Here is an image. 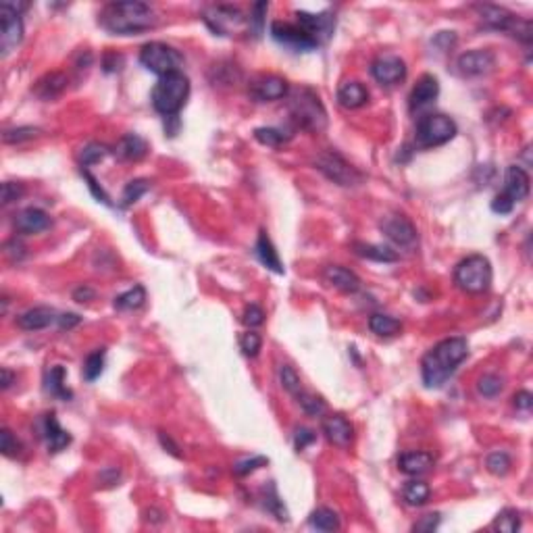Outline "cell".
I'll return each instance as SVG.
<instances>
[{
    "label": "cell",
    "instance_id": "b9f144b4",
    "mask_svg": "<svg viewBox=\"0 0 533 533\" xmlns=\"http://www.w3.org/2000/svg\"><path fill=\"white\" fill-rule=\"evenodd\" d=\"M510 467H512V461H510V456L506 454V452H492L488 458H485V469L490 471L492 475H496V477H502L510 471Z\"/></svg>",
    "mask_w": 533,
    "mask_h": 533
},
{
    "label": "cell",
    "instance_id": "db71d44e",
    "mask_svg": "<svg viewBox=\"0 0 533 533\" xmlns=\"http://www.w3.org/2000/svg\"><path fill=\"white\" fill-rule=\"evenodd\" d=\"M317 440V434L313 429H306V427H298L296 436H294V444H296V450H304L306 446H311Z\"/></svg>",
    "mask_w": 533,
    "mask_h": 533
},
{
    "label": "cell",
    "instance_id": "74e56055",
    "mask_svg": "<svg viewBox=\"0 0 533 533\" xmlns=\"http://www.w3.org/2000/svg\"><path fill=\"white\" fill-rule=\"evenodd\" d=\"M102 369H104V348H98V350H94V352H90L86 356V362H84V379L86 382H96L98 377H100V373H102Z\"/></svg>",
    "mask_w": 533,
    "mask_h": 533
},
{
    "label": "cell",
    "instance_id": "f1b7e54d",
    "mask_svg": "<svg viewBox=\"0 0 533 533\" xmlns=\"http://www.w3.org/2000/svg\"><path fill=\"white\" fill-rule=\"evenodd\" d=\"M115 152H117L121 158H125V161H140V158L146 156L149 144H146V140L140 138L138 134H127V136H123V138L119 140Z\"/></svg>",
    "mask_w": 533,
    "mask_h": 533
},
{
    "label": "cell",
    "instance_id": "be15d7a7",
    "mask_svg": "<svg viewBox=\"0 0 533 533\" xmlns=\"http://www.w3.org/2000/svg\"><path fill=\"white\" fill-rule=\"evenodd\" d=\"M0 375H2V389H9L13 382H15V375H13V371L11 369H6V367H2V371H0Z\"/></svg>",
    "mask_w": 533,
    "mask_h": 533
},
{
    "label": "cell",
    "instance_id": "f35d334b",
    "mask_svg": "<svg viewBox=\"0 0 533 533\" xmlns=\"http://www.w3.org/2000/svg\"><path fill=\"white\" fill-rule=\"evenodd\" d=\"M42 134L40 127H31V125H23V127H13V129H6L2 134V140L6 144H21V142H28V140H33Z\"/></svg>",
    "mask_w": 533,
    "mask_h": 533
},
{
    "label": "cell",
    "instance_id": "d6a6232c",
    "mask_svg": "<svg viewBox=\"0 0 533 533\" xmlns=\"http://www.w3.org/2000/svg\"><path fill=\"white\" fill-rule=\"evenodd\" d=\"M369 329H371L375 335H379V338H394V335H398V333L402 331V323H400L398 319L389 317V315L377 313V315H371V319H369Z\"/></svg>",
    "mask_w": 533,
    "mask_h": 533
},
{
    "label": "cell",
    "instance_id": "d590c367",
    "mask_svg": "<svg viewBox=\"0 0 533 533\" xmlns=\"http://www.w3.org/2000/svg\"><path fill=\"white\" fill-rule=\"evenodd\" d=\"M146 302V290L142 286H134L131 290L123 292L115 298V308L117 311H136Z\"/></svg>",
    "mask_w": 533,
    "mask_h": 533
},
{
    "label": "cell",
    "instance_id": "f546056e",
    "mask_svg": "<svg viewBox=\"0 0 533 533\" xmlns=\"http://www.w3.org/2000/svg\"><path fill=\"white\" fill-rule=\"evenodd\" d=\"M355 252L362 259H369V261H375V263H396L398 261V254L387 248V246H377V244H365V242H356Z\"/></svg>",
    "mask_w": 533,
    "mask_h": 533
},
{
    "label": "cell",
    "instance_id": "680465c9",
    "mask_svg": "<svg viewBox=\"0 0 533 533\" xmlns=\"http://www.w3.org/2000/svg\"><path fill=\"white\" fill-rule=\"evenodd\" d=\"M82 173H84V178L88 179V185H90V190H92V194H94V196H96V198H98L100 203H104V205H111V198H109V196L104 194V190H102V188L98 185V181L92 178L88 171H82Z\"/></svg>",
    "mask_w": 533,
    "mask_h": 533
},
{
    "label": "cell",
    "instance_id": "8fae6325",
    "mask_svg": "<svg viewBox=\"0 0 533 533\" xmlns=\"http://www.w3.org/2000/svg\"><path fill=\"white\" fill-rule=\"evenodd\" d=\"M271 36L277 44H281L284 48L292 50V53H311L317 50L319 44L302 30L300 26H292V23H284V21H273L271 23Z\"/></svg>",
    "mask_w": 533,
    "mask_h": 533
},
{
    "label": "cell",
    "instance_id": "94428289",
    "mask_svg": "<svg viewBox=\"0 0 533 533\" xmlns=\"http://www.w3.org/2000/svg\"><path fill=\"white\" fill-rule=\"evenodd\" d=\"M57 323H59L60 329H71V327L82 323V317H80V315H73V313H65V315H59Z\"/></svg>",
    "mask_w": 533,
    "mask_h": 533
},
{
    "label": "cell",
    "instance_id": "ee69618b",
    "mask_svg": "<svg viewBox=\"0 0 533 533\" xmlns=\"http://www.w3.org/2000/svg\"><path fill=\"white\" fill-rule=\"evenodd\" d=\"M254 138L261 142V144H265V146H281L286 140H290V136H286L281 129H277V127H259V129H254Z\"/></svg>",
    "mask_w": 533,
    "mask_h": 533
},
{
    "label": "cell",
    "instance_id": "ba28073f",
    "mask_svg": "<svg viewBox=\"0 0 533 533\" xmlns=\"http://www.w3.org/2000/svg\"><path fill=\"white\" fill-rule=\"evenodd\" d=\"M140 63L149 69L150 73H156L158 77L179 71L183 65L181 53L165 42H149L140 50Z\"/></svg>",
    "mask_w": 533,
    "mask_h": 533
},
{
    "label": "cell",
    "instance_id": "83f0119b",
    "mask_svg": "<svg viewBox=\"0 0 533 533\" xmlns=\"http://www.w3.org/2000/svg\"><path fill=\"white\" fill-rule=\"evenodd\" d=\"M67 88V75L63 73H48L42 80L36 82L33 86V94L42 100H55L57 96L63 94V90Z\"/></svg>",
    "mask_w": 533,
    "mask_h": 533
},
{
    "label": "cell",
    "instance_id": "277c9868",
    "mask_svg": "<svg viewBox=\"0 0 533 533\" xmlns=\"http://www.w3.org/2000/svg\"><path fill=\"white\" fill-rule=\"evenodd\" d=\"M292 119L306 131L319 134L327 127V111L319 94L311 88H296L288 94Z\"/></svg>",
    "mask_w": 533,
    "mask_h": 533
},
{
    "label": "cell",
    "instance_id": "1f68e13d",
    "mask_svg": "<svg viewBox=\"0 0 533 533\" xmlns=\"http://www.w3.org/2000/svg\"><path fill=\"white\" fill-rule=\"evenodd\" d=\"M308 525L313 529H317V532H338L340 529V517H338L335 510L321 506V508H317V510L311 512Z\"/></svg>",
    "mask_w": 533,
    "mask_h": 533
},
{
    "label": "cell",
    "instance_id": "d4e9b609",
    "mask_svg": "<svg viewBox=\"0 0 533 533\" xmlns=\"http://www.w3.org/2000/svg\"><path fill=\"white\" fill-rule=\"evenodd\" d=\"M367 100H369V90L365 88L360 82L350 80V82H344L338 88V102L344 109H350V111L352 109H360V107L367 104Z\"/></svg>",
    "mask_w": 533,
    "mask_h": 533
},
{
    "label": "cell",
    "instance_id": "e575fe53",
    "mask_svg": "<svg viewBox=\"0 0 533 533\" xmlns=\"http://www.w3.org/2000/svg\"><path fill=\"white\" fill-rule=\"evenodd\" d=\"M429 496H431V490H429V485L425 483V481H409L407 485H404V490H402V498H404V502L411 504V506H423V504L429 500Z\"/></svg>",
    "mask_w": 533,
    "mask_h": 533
},
{
    "label": "cell",
    "instance_id": "8d00e7d4",
    "mask_svg": "<svg viewBox=\"0 0 533 533\" xmlns=\"http://www.w3.org/2000/svg\"><path fill=\"white\" fill-rule=\"evenodd\" d=\"M298 404H300V409L306 413L308 416H321L325 415L327 407H325V400L323 398H319V396H315V394H311V392H300L296 396Z\"/></svg>",
    "mask_w": 533,
    "mask_h": 533
},
{
    "label": "cell",
    "instance_id": "7bdbcfd3",
    "mask_svg": "<svg viewBox=\"0 0 533 533\" xmlns=\"http://www.w3.org/2000/svg\"><path fill=\"white\" fill-rule=\"evenodd\" d=\"M504 387V379L496 373H488L477 382V392L485 398H496Z\"/></svg>",
    "mask_w": 533,
    "mask_h": 533
},
{
    "label": "cell",
    "instance_id": "f907efd6",
    "mask_svg": "<svg viewBox=\"0 0 533 533\" xmlns=\"http://www.w3.org/2000/svg\"><path fill=\"white\" fill-rule=\"evenodd\" d=\"M0 450H2V454L4 456H9V458H15L19 452H21V444L17 442V438L11 434V429H2V434H0Z\"/></svg>",
    "mask_w": 533,
    "mask_h": 533
},
{
    "label": "cell",
    "instance_id": "f5cc1de1",
    "mask_svg": "<svg viewBox=\"0 0 533 533\" xmlns=\"http://www.w3.org/2000/svg\"><path fill=\"white\" fill-rule=\"evenodd\" d=\"M26 188L21 183H15V181H4L2 183V205H11L15 200H19L23 196Z\"/></svg>",
    "mask_w": 533,
    "mask_h": 533
},
{
    "label": "cell",
    "instance_id": "52a82bcc",
    "mask_svg": "<svg viewBox=\"0 0 533 533\" xmlns=\"http://www.w3.org/2000/svg\"><path fill=\"white\" fill-rule=\"evenodd\" d=\"M479 15H481V21L492 28V30L498 31H510L515 38H521L523 42H532V23L529 21H523L519 19L515 13H510L508 9L504 6H496V4H479L477 6Z\"/></svg>",
    "mask_w": 533,
    "mask_h": 533
},
{
    "label": "cell",
    "instance_id": "e7e4bbea",
    "mask_svg": "<svg viewBox=\"0 0 533 533\" xmlns=\"http://www.w3.org/2000/svg\"><path fill=\"white\" fill-rule=\"evenodd\" d=\"M158 438H161V444L165 446V448H169V452H171V454H173V456H181V454H179V452H178L179 448H178V446H176V444H173V442H171V438H169V436H165V434H161V436H158Z\"/></svg>",
    "mask_w": 533,
    "mask_h": 533
},
{
    "label": "cell",
    "instance_id": "4316f807",
    "mask_svg": "<svg viewBox=\"0 0 533 533\" xmlns=\"http://www.w3.org/2000/svg\"><path fill=\"white\" fill-rule=\"evenodd\" d=\"M257 257H259V261L266 266V269H271L273 273H279V275H284L286 273V269H284V263H281V259H279V254H277V250H275V246H273V242L269 239L265 232H261L259 234V239H257Z\"/></svg>",
    "mask_w": 533,
    "mask_h": 533
},
{
    "label": "cell",
    "instance_id": "603a6c76",
    "mask_svg": "<svg viewBox=\"0 0 533 533\" xmlns=\"http://www.w3.org/2000/svg\"><path fill=\"white\" fill-rule=\"evenodd\" d=\"M434 463H436L434 454L431 452H423V450L404 452V454L398 456V469L404 475H411V477L427 473L434 467Z\"/></svg>",
    "mask_w": 533,
    "mask_h": 533
},
{
    "label": "cell",
    "instance_id": "11a10c76",
    "mask_svg": "<svg viewBox=\"0 0 533 533\" xmlns=\"http://www.w3.org/2000/svg\"><path fill=\"white\" fill-rule=\"evenodd\" d=\"M4 252L11 261H21L26 257V246L19 239H11L4 244Z\"/></svg>",
    "mask_w": 533,
    "mask_h": 533
},
{
    "label": "cell",
    "instance_id": "ffe728a7",
    "mask_svg": "<svg viewBox=\"0 0 533 533\" xmlns=\"http://www.w3.org/2000/svg\"><path fill=\"white\" fill-rule=\"evenodd\" d=\"M323 434L333 446L348 448L355 438V427L344 415H331L323 421Z\"/></svg>",
    "mask_w": 533,
    "mask_h": 533
},
{
    "label": "cell",
    "instance_id": "9f6ffc18",
    "mask_svg": "<svg viewBox=\"0 0 533 533\" xmlns=\"http://www.w3.org/2000/svg\"><path fill=\"white\" fill-rule=\"evenodd\" d=\"M440 525V515H425L421 517V521L415 523V532H436Z\"/></svg>",
    "mask_w": 533,
    "mask_h": 533
},
{
    "label": "cell",
    "instance_id": "5b68a950",
    "mask_svg": "<svg viewBox=\"0 0 533 533\" xmlns=\"http://www.w3.org/2000/svg\"><path fill=\"white\" fill-rule=\"evenodd\" d=\"M492 265L483 254H471L454 269V284L467 294H483L492 286Z\"/></svg>",
    "mask_w": 533,
    "mask_h": 533
},
{
    "label": "cell",
    "instance_id": "7dc6e473",
    "mask_svg": "<svg viewBox=\"0 0 533 533\" xmlns=\"http://www.w3.org/2000/svg\"><path fill=\"white\" fill-rule=\"evenodd\" d=\"M266 463H269V458H266V456H252V458H244V461H237L236 465H234V473H236L237 477H246V475L254 473L257 469L265 467Z\"/></svg>",
    "mask_w": 533,
    "mask_h": 533
},
{
    "label": "cell",
    "instance_id": "681fc988",
    "mask_svg": "<svg viewBox=\"0 0 533 533\" xmlns=\"http://www.w3.org/2000/svg\"><path fill=\"white\" fill-rule=\"evenodd\" d=\"M111 150L107 149L104 144H98V142H92L88 144L86 149L82 150V165H94V163H98V161H102L107 154H109Z\"/></svg>",
    "mask_w": 533,
    "mask_h": 533
},
{
    "label": "cell",
    "instance_id": "f6af8a7d",
    "mask_svg": "<svg viewBox=\"0 0 533 533\" xmlns=\"http://www.w3.org/2000/svg\"><path fill=\"white\" fill-rule=\"evenodd\" d=\"M266 9H269L266 2H257V4L252 6V15L248 17V31H250L254 38H261V33H263V23H265L263 13H266Z\"/></svg>",
    "mask_w": 533,
    "mask_h": 533
},
{
    "label": "cell",
    "instance_id": "60d3db41",
    "mask_svg": "<svg viewBox=\"0 0 533 533\" xmlns=\"http://www.w3.org/2000/svg\"><path fill=\"white\" fill-rule=\"evenodd\" d=\"M519 527H521V517L515 508H504L494 521V529H498V532L515 533L519 532Z\"/></svg>",
    "mask_w": 533,
    "mask_h": 533
},
{
    "label": "cell",
    "instance_id": "4fadbf2b",
    "mask_svg": "<svg viewBox=\"0 0 533 533\" xmlns=\"http://www.w3.org/2000/svg\"><path fill=\"white\" fill-rule=\"evenodd\" d=\"M298 26L306 31L317 44H323L335 30V17L331 13H306L298 11Z\"/></svg>",
    "mask_w": 533,
    "mask_h": 533
},
{
    "label": "cell",
    "instance_id": "6125c7cd",
    "mask_svg": "<svg viewBox=\"0 0 533 533\" xmlns=\"http://www.w3.org/2000/svg\"><path fill=\"white\" fill-rule=\"evenodd\" d=\"M73 298L77 300V302H88L94 298V290L88 288V286H82V288H77L75 292H73Z\"/></svg>",
    "mask_w": 533,
    "mask_h": 533
},
{
    "label": "cell",
    "instance_id": "9a60e30c",
    "mask_svg": "<svg viewBox=\"0 0 533 533\" xmlns=\"http://www.w3.org/2000/svg\"><path fill=\"white\" fill-rule=\"evenodd\" d=\"M379 227H382V232L385 234V237H389L396 246H404V248H409V246H413L416 242V227L404 217V215H387L382 219V223H379Z\"/></svg>",
    "mask_w": 533,
    "mask_h": 533
},
{
    "label": "cell",
    "instance_id": "7402d4cb",
    "mask_svg": "<svg viewBox=\"0 0 533 533\" xmlns=\"http://www.w3.org/2000/svg\"><path fill=\"white\" fill-rule=\"evenodd\" d=\"M440 94V82L434 75H423L419 77V82L415 84V88L409 96V107L415 113L416 109H423L427 104H431Z\"/></svg>",
    "mask_w": 533,
    "mask_h": 533
},
{
    "label": "cell",
    "instance_id": "bcb514c9",
    "mask_svg": "<svg viewBox=\"0 0 533 533\" xmlns=\"http://www.w3.org/2000/svg\"><path fill=\"white\" fill-rule=\"evenodd\" d=\"M239 348H242L244 355L250 356V358L259 355V350L263 348V338H261V333H257V331L244 333V335L239 338Z\"/></svg>",
    "mask_w": 533,
    "mask_h": 533
},
{
    "label": "cell",
    "instance_id": "ab89813d",
    "mask_svg": "<svg viewBox=\"0 0 533 533\" xmlns=\"http://www.w3.org/2000/svg\"><path fill=\"white\" fill-rule=\"evenodd\" d=\"M279 382L284 385V389H286L288 394H292L294 398L302 392L300 375H298L296 369H294L292 365H279Z\"/></svg>",
    "mask_w": 533,
    "mask_h": 533
},
{
    "label": "cell",
    "instance_id": "30bf717a",
    "mask_svg": "<svg viewBox=\"0 0 533 533\" xmlns=\"http://www.w3.org/2000/svg\"><path fill=\"white\" fill-rule=\"evenodd\" d=\"M317 169L325 176L327 179H331L333 183L338 185H344V188H350V185H358L362 181V176L356 171L355 167L350 163H346L338 152L333 150H327V152H321L315 161Z\"/></svg>",
    "mask_w": 533,
    "mask_h": 533
},
{
    "label": "cell",
    "instance_id": "4dcf8cb0",
    "mask_svg": "<svg viewBox=\"0 0 533 533\" xmlns=\"http://www.w3.org/2000/svg\"><path fill=\"white\" fill-rule=\"evenodd\" d=\"M44 389L55 396V398H60V400H69L73 394L65 387V369L60 365H55L46 371V377H44Z\"/></svg>",
    "mask_w": 533,
    "mask_h": 533
},
{
    "label": "cell",
    "instance_id": "ac0fdd59",
    "mask_svg": "<svg viewBox=\"0 0 533 533\" xmlns=\"http://www.w3.org/2000/svg\"><path fill=\"white\" fill-rule=\"evenodd\" d=\"M504 198H508L512 205L523 203L529 196V176L523 167L510 165L504 176V190L500 192Z\"/></svg>",
    "mask_w": 533,
    "mask_h": 533
},
{
    "label": "cell",
    "instance_id": "2e32d148",
    "mask_svg": "<svg viewBox=\"0 0 533 533\" xmlns=\"http://www.w3.org/2000/svg\"><path fill=\"white\" fill-rule=\"evenodd\" d=\"M456 67L461 71V75L465 77H479V75H488L494 67H496V55L492 50H469L465 55H461L456 60Z\"/></svg>",
    "mask_w": 533,
    "mask_h": 533
},
{
    "label": "cell",
    "instance_id": "6da1fadb",
    "mask_svg": "<svg viewBox=\"0 0 533 533\" xmlns=\"http://www.w3.org/2000/svg\"><path fill=\"white\" fill-rule=\"evenodd\" d=\"M469 356L465 338H448L436 344L421 360V377L429 389H440L456 373L458 365Z\"/></svg>",
    "mask_w": 533,
    "mask_h": 533
},
{
    "label": "cell",
    "instance_id": "484cf974",
    "mask_svg": "<svg viewBox=\"0 0 533 533\" xmlns=\"http://www.w3.org/2000/svg\"><path fill=\"white\" fill-rule=\"evenodd\" d=\"M44 440H46V448L50 452H60L71 444L69 431H65L60 427L55 415H46V419H44Z\"/></svg>",
    "mask_w": 533,
    "mask_h": 533
},
{
    "label": "cell",
    "instance_id": "8992f818",
    "mask_svg": "<svg viewBox=\"0 0 533 533\" xmlns=\"http://www.w3.org/2000/svg\"><path fill=\"white\" fill-rule=\"evenodd\" d=\"M456 136V123L442 113H431L419 119L415 131L416 146L421 149H436L450 142Z\"/></svg>",
    "mask_w": 533,
    "mask_h": 533
},
{
    "label": "cell",
    "instance_id": "e0dca14e",
    "mask_svg": "<svg viewBox=\"0 0 533 533\" xmlns=\"http://www.w3.org/2000/svg\"><path fill=\"white\" fill-rule=\"evenodd\" d=\"M250 96L257 98L259 102H271V100H281L290 94V86L284 77L277 75H261L252 80L250 84Z\"/></svg>",
    "mask_w": 533,
    "mask_h": 533
},
{
    "label": "cell",
    "instance_id": "6f0895ef",
    "mask_svg": "<svg viewBox=\"0 0 533 533\" xmlns=\"http://www.w3.org/2000/svg\"><path fill=\"white\" fill-rule=\"evenodd\" d=\"M512 404L519 409V411H532L533 407V396L532 392H527V389H521V392H517L515 394V398H512Z\"/></svg>",
    "mask_w": 533,
    "mask_h": 533
},
{
    "label": "cell",
    "instance_id": "cb8c5ba5",
    "mask_svg": "<svg viewBox=\"0 0 533 533\" xmlns=\"http://www.w3.org/2000/svg\"><path fill=\"white\" fill-rule=\"evenodd\" d=\"M57 313L50 306H33L30 311H26L23 315L17 317V325L26 331H40L44 327L53 325L57 321Z\"/></svg>",
    "mask_w": 533,
    "mask_h": 533
},
{
    "label": "cell",
    "instance_id": "44dd1931",
    "mask_svg": "<svg viewBox=\"0 0 533 533\" xmlns=\"http://www.w3.org/2000/svg\"><path fill=\"white\" fill-rule=\"evenodd\" d=\"M323 277L329 286H333L335 290L344 292V294H355L360 290V279L356 277L355 271L346 269L342 265H329L323 271Z\"/></svg>",
    "mask_w": 533,
    "mask_h": 533
},
{
    "label": "cell",
    "instance_id": "9c48e42d",
    "mask_svg": "<svg viewBox=\"0 0 533 533\" xmlns=\"http://www.w3.org/2000/svg\"><path fill=\"white\" fill-rule=\"evenodd\" d=\"M203 19L210 31H215L217 36H234L237 31L248 30V17L237 6H230V4L208 6Z\"/></svg>",
    "mask_w": 533,
    "mask_h": 533
},
{
    "label": "cell",
    "instance_id": "7c38bea8",
    "mask_svg": "<svg viewBox=\"0 0 533 533\" xmlns=\"http://www.w3.org/2000/svg\"><path fill=\"white\" fill-rule=\"evenodd\" d=\"M23 40V21L21 13H17L9 2L0 4V50L6 57L13 48H17Z\"/></svg>",
    "mask_w": 533,
    "mask_h": 533
},
{
    "label": "cell",
    "instance_id": "91938a15",
    "mask_svg": "<svg viewBox=\"0 0 533 533\" xmlns=\"http://www.w3.org/2000/svg\"><path fill=\"white\" fill-rule=\"evenodd\" d=\"M512 208H515V205H512L508 198H504L502 194H498V196L494 198V203H492V210H494V212H500V215H508Z\"/></svg>",
    "mask_w": 533,
    "mask_h": 533
},
{
    "label": "cell",
    "instance_id": "d6986e66",
    "mask_svg": "<svg viewBox=\"0 0 533 533\" xmlns=\"http://www.w3.org/2000/svg\"><path fill=\"white\" fill-rule=\"evenodd\" d=\"M13 225L19 234H40L46 232L53 225V219L46 210L42 208H23L21 212L15 215Z\"/></svg>",
    "mask_w": 533,
    "mask_h": 533
},
{
    "label": "cell",
    "instance_id": "7a4b0ae2",
    "mask_svg": "<svg viewBox=\"0 0 533 533\" xmlns=\"http://www.w3.org/2000/svg\"><path fill=\"white\" fill-rule=\"evenodd\" d=\"M100 28L117 36H136L152 30L158 23L154 9L146 2H111L98 15Z\"/></svg>",
    "mask_w": 533,
    "mask_h": 533
},
{
    "label": "cell",
    "instance_id": "5bb4252c",
    "mask_svg": "<svg viewBox=\"0 0 533 533\" xmlns=\"http://www.w3.org/2000/svg\"><path fill=\"white\" fill-rule=\"evenodd\" d=\"M371 75L382 86H396V84L404 82V77H407V65H404V60L400 59V57H396V55H382V57H377V59L373 60Z\"/></svg>",
    "mask_w": 533,
    "mask_h": 533
},
{
    "label": "cell",
    "instance_id": "836d02e7",
    "mask_svg": "<svg viewBox=\"0 0 533 533\" xmlns=\"http://www.w3.org/2000/svg\"><path fill=\"white\" fill-rule=\"evenodd\" d=\"M263 506H265L266 510H269L277 521H288V519H290V515H288V510H286V506H284V500L279 498L277 488H275L273 483H269L265 490H263Z\"/></svg>",
    "mask_w": 533,
    "mask_h": 533
},
{
    "label": "cell",
    "instance_id": "3957f363",
    "mask_svg": "<svg viewBox=\"0 0 533 533\" xmlns=\"http://www.w3.org/2000/svg\"><path fill=\"white\" fill-rule=\"evenodd\" d=\"M188 96H190V80L181 71H176L163 75L152 88V107L163 117H176L183 109Z\"/></svg>",
    "mask_w": 533,
    "mask_h": 533
},
{
    "label": "cell",
    "instance_id": "816d5d0a",
    "mask_svg": "<svg viewBox=\"0 0 533 533\" xmlns=\"http://www.w3.org/2000/svg\"><path fill=\"white\" fill-rule=\"evenodd\" d=\"M244 325L248 327H259L265 323V311L259 306V304H248L246 311H244V317H242Z\"/></svg>",
    "mask_w": 533,
    "mask_h": 533
},
{
    "label": "cell",
    "instance_id": "c3c4849f",
    "mask_svg": "<svg viewBox=\"0 0 533 533\" xmlns=\"http://www.w3.org/2000/svg\"><path fill=\"white\" fill-rule=\"evenodd\" d=\"M146 190H149V181L146 179H134V181H129L125 185V190H123V205L136 203Z\"/></svg>",
    "mask_w": 533,
    "mask_h": 533
}]
</instances>
